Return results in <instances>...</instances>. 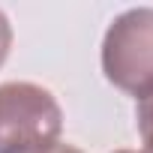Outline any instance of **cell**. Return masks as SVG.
Wrapping results in <instances>:
<instances>
[{
  "label": "cell",
  "instance_id": "6da1fadb",
  "mask_svg": "<svg viewBox=\"0 0 153 153\" xmlns=\"http://www.w3.org/2000/svg\"><path fill=\"white\" fill-rule=\"evenodd\" d=\"M60 132L63 111L51 90L30 81L0 84V153H48Z\"/></svg>",
  "mask_w": 153,
  "mask_h": 153
},
{
  "label": "cell",
  "instance_id": "7a4b0ae2",
  "mask_svg": "<svg viewBox=\"0 0 153 153\" xmlns=\"http://www.w3.org/2000/svg\"><path fill=\"white\" fill-rule=\"evenodd\" d=\"M102 72L135 99L153 93V6L126 9L111 21L102 39Z\"/></svg>",
  "mask_w": 153,
  "mask_h": 153
},
{
  "label": "cell",
  "instance_id": "3957f363",
  "mask_svg": "<svg viewBox=\"0 0 153 153\" xmlns=\"http://www.w3.org/2000/svg\"><path fill=\"white\" fill-rule=\"evenodd\" d=\"M135 123H138V135L144 141V150L153 153V93L138 99V108H135Z\"/></svg>",
  "mask_w": 153,
  "mask_h": 153
},
{
  "label": "cell",
  "instance_id": "277c9868",
  "mask_svg": "<svg viewBox=\"0 0 153 153\" xmlns=\"http://www.w3.org/2000/svg\"><path fill=\"white\" fill-rule=\"evenodd\" d=\"M9 48H12V24L3 15V9H0V66H3V60L9 57Z\"/></svg>",
  "mask_w": 153,
  "mask_h": 153
},
{
  "label": "cell",
  "instance_id": "5b68a950",
  "mask_svg": "<svg viewBox=\"0 0 153 153\" xmlns=\"http://www.w3.org/2000/svg\"><path fill=\"white\" fill-rule=\"evenodd\" d=\"M48 153H84V150H78V147H72V144H57V147H51Z\"/></svg>",
  "mask_w": 153,
  "mask_h": 153
}]
</instances>
